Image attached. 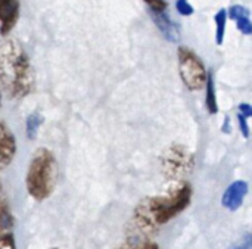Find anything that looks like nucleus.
I'll use <instances>...</instances> for the list:
<instances>
[{"instance_id": "5701e85b", "label": "nucleus", "mask_w": 252, "mask_h": 249, "mask_svg": "<svg viewBox=\"0 0 252 249\" xmlns=\"http://www.w3.org/2000/svg\"><path fill=\"white\" fill-rule=\"evenodd\" d=\"M223 131H224V133H230V118H229V117H224Z\"/></svg>"}, {"instance_id": "2eb2a0df", "label": "nucleus", "mask_w": 252, "mask_h": 249, "mask_svg": "<svg viewBox=\"0 0 252 249\" xmlns=\"http://www.w3.org/2000/svg\"><path fill=\"white\" fill-rule=\"evenodd\" d=\"M226 10H227V18H230V19H233V21L251 15L250 9H248L247 6H242V4H233V6H230V7L226 9Z\"/></svg>"}, {"instance_id": "6ab92c4d", "label": "nucleus", "mask_w": 252, "mask_h": 249, "mask_svg": "<svg viewBox=\"0 0 252 249\" xmlns=\"http://www.w3.org/2000/svg\"><path fill=\"white\" fill-rule=\"evenodd\" d=\"M0 249H16L12 233H0Z\"/></svg>"}, {"instance_id": "b1692460", "label": "nucleus", "mask_w": 252, "mask_h": 249, "mask_svg": "<svg viewBox=\"0 0 252 249\" xmlns=\"http://www.w3.org/2000/svg\"><path fill=\"white\" fill-rule=\"evenodd\" d=\"M0 105H1V94H0Z\"/></svg>"}, {"instance_id": "423d86ee", "label": "nucleus", "mask_w": 252, "mask_h": 249, "mask_svg": "<svg viewBox=\"0 0 252 249\" xmlns=\"http://www.w3.org/2000/svg\"><path fill=\"white\" fill-rule=\"evenodd\" d=\"M16 139L10 128L0 121V170L10 165L16 155Z\"/></svg>"}, {"instance_id": "412c9836", "label": "nucleus", "mask_w": 252, "mask_h": 249, "mask_svg": "<svg viewBox=\"0 0 252 249\" xmlns=\"http://www.w3.org/2000/svg\"><path fill=\"white\" fill-rule=\"evenodd\" d=\"M238 108H239V114H242L245 118L252 117V106L250 103H241Z\"/></svg>"}, {"instance_id": "dca6fc26", "label": "nucleus", "mask_w": 252, "mask_h": 249, "mask_svg": "<svg viewBox=\"0 0 252 249\" xmlns=\"http://www.w3.org/2000/svg\"><path fill=\"white\" fill-rule=\"evenodd\" d=\"M176 9L183 16H190L195 12V7L190 4L189 0H176Z\"/></svg>"}, {"instance_id": "20e7f679", "label": "nucleus", "mask_w": 252, "mask_h": 249, "mask_svg": "<svg viewBox=\"0 0 252 249\" xmlns=\"http://www.w3.org/2000/svg\"><path fill=\"white\" fill-rule=\"evenodd\" d=\"M177 63H179V75H180L183 86L189 92L204 90L208 71L202 59L188 46H179Z\"/></svg>"}, {"instance_id": "f3484780", "label": "nucleus", "mask_w": 252, "mask_h": 249, "mask_svg": "<svg viewBox=\"0 0 252 249\" xmlns=\"http://www.w3.org/2000/svg\"><path fill=\"white\" fill-rule=\"evenodd\" d=\"M236 22V28L244 34V35H251L252 34V22L250 16H245V18H239L235 21Z\"/></svg>"}, {"instance_id": "4be33fe9", "label": "nucleus", "mask_w": 252, "mask_h": 249, "mask_svg": "<svg viewBox=\"0 0 252 249\" xmlns=\"http://www.w3.org/2000/svg\"><path fill=\"white\" fill-rule=\"evenodd\" d=\"M230 249H251V235H247L245 241H242L241 244L232 247Z\"/></svg>"}, {"instance_id": "393cba45", "label": "nucleus", "mask_w": 252, "mask_h": 249, "mask_svg": "<svg viewBox=\"0 0 252 249\" xmlns=\"http://www.w3.org/2000/svg\"><path fill=\"white\" fill-rule=\"evenodd\" d=\"M50 249H58V248H50Z\"/></svg>"}, {"instance_id": "6e6552de", "label": "nucleus", "mask_w": 252, "mask_h": 249, "mask_svg": "<svg viewBox=\"0 0 252 249\" xmlns=\"http://www.w3.org/2000/svg\"><path fill=\"white\" fill-rule=\"evenodd\" d=\"M19 19V0H0V34L7 35Z\"/></svg>"}, {"instance_id": "1a4fd4ad", "label": "nucleus", "mask_w": 252, "mask_h": 249, "mask_svg": "<svg viewBox=\"0 0 252 249\" xmlns=\"http://www.w3.org/2000/svg\"><path fill=\"white\" fill-rule=\"evenodd\" d=\"M151 18L155 22V27L159 30V32L167 41L177 43L180 40V28L177 22L168 15H165V12H151Z\"/></svg>"}, {"instance_id": "0eeeda50", "label": "nucleus", "mask_w": 252, "mask_h": 249, "mask_svg": "<svg viewBox=\"0 0 252 249\" xmlns=\"http://www.w3.org/2000/svg\"><path fill=\"white\" fill-rule=\"evenodd\" d=\"M247 195H248V183L244 180L233 182L224 190L223 198H221V204L224 208H227L230 211H236L242 207Z\"/></svg>"}, {"instance_id": "ddd939ff", "label": "nucleus", "mask_w": 252, "mask_h": 249, "mask_svg": "<svg viewBox=\"0 0 252 249\" xmlns=\"http://www.w3.org/2000/svg\"><path fill=\"white\" fill-rule=\"evenodd\" d=\"M43 124V117L38 112H32L27 117L25 121V134L30 140H34L37 137V131L40 125Z\"/></svg>"}, {"instance_id": "7ed1b4c3", "label": "nucleus", "mask_w": 252, "mask_h": 249, "mask_svg": "<svg viewBox=\"0 0 252 249\" xmlns=\"http://www.w3.org/2000/svg\"><path fill=\"white\" fill-rule=\"evenodd\" d=\"M58 180V161L52 151L38 148L27 168L25 187L28 195L35 201L47 199L56 186Z\"/></svg>"}, {"instance_id": "4468645a", "label": "nucleus", "mask_w": 252, "mask_h": 249, "mask_svg": "<svg viewBox=\"0 0 252 249\" xmlns=\"http://www.w3.org/2000/svg\"><path fill=\"white\" fill-rule=\"evenodd\" d=\"M13 216L4 199H0V233H7L13 227Z\"/></svg>"}, {"instance_id": "f257e3e1", "label": "nucleus", "mask_w": 252, "mask_h": 249, "mask_svg": "<svg viewBox=\"0 0 252 249\" xmlns=\"http://www.w3.org/2000/svg\"><path fill=\"white\" fill-rule=\"evenodd\" d=\"M192 186L183 182L168 195L142 199L133 211V220L142 232H155L186 211L192 202Z\"/></svg>"}, {"instance_id": "39448f33", "label": "nucleus", "mask_w": 252, "mask_h": 249, "mask_svg": "<svg viewBox=\"0 0 252 249\" xmlns=\"http://www.w3.org/2000/svg\"><path fill=\"white\" fill-rule=\"evenodd\" d=\"M193 155L180 145L168 146L161 156L162 173L170 179H180L185 174H189L193 168Z\"/></svg>"}, {"instance_id": "9d476101", "label": "nucleus", "mask_w": 252, "mask_h": 249, "mask_svg": "<svg viewBox=\"0 0 252 249\" xmlns=\"http://www.w3.org/2000/svg\"><path fill=\"white\" fill-rule=\"evenodd\" d=\"M205 106L211 115H216L219 112V102H217V90H216V83L214 77L211 72H208L207 83H205Z\"/></svg>"}, {"instance_id": "a211bd4d", "label": "nucleus", "mask_w": 252, "mask_h": 249, "mask_svg": "<svg viewBox=\"0 0 252 249\" xmlns=\"http://www.w3.org/2000/svg\"><path fill=\"white\" fill-rule=\"evenodd\" d=\"M151 12H165L168 7V3L165 0H143Z\"/></svg>"}, {"instance_id": "9b49d317", "label": "nucleus", "mask_w": 252, "mask_h": 249, "mask_svg": "<svg viewBox=\"0 0 252 249\" xmlns=\"http://www.w3.org/2000/svg\"><path fill=\"white\" fill-rule=\"evenodd\" d=\"M117 249H159L158 244L143 236H130Z\"/></svg>"}, {"instance_id": "f03ea898", "label": "nucleus", "mask_w": 252, "mask_h": 249, "mask_svg": "<svg viewBox=\"0 0 252 249\" xmlns=\"http://www.w3.org/2000/svg\"><path fill=\"white\" fill-rule=\"evenodd\" d=\"M0 86L10 99H24L35 87V72L24 47L3 37L0 40Z\"/></svg>"}, {"instance_id": "aec40b11", "label": "nucleus", "mask_w": 252, "mask_h": 249, "mask_svg": "<svg viewBox=\"0 0 252 249\" xmlns=\"http://www.w3.org/2000/svg\"><path fill=\"white\" fill-rule=\"evenodd\" d=\"M238 121H239V128L241 133L245 139L250 137V125H248V118H245L242 114H238Z\"/></svg>"}, {"instance_id": "f8f14e48", "label": "nucleus", "mask_w": 252, "mask_h": 249, "mask_svg": "<svg viewBox=\"0 0 252 249\" xmlns=\"http://www.w3.org/2000/svg\"><path fill=\"white\" fill-rule=\"evenodd\" d=\"M216 43L217 46H221L224 43V35H226V25H227V10L224 7H221L216 16Z\"/></svg>"}]
</instances>
